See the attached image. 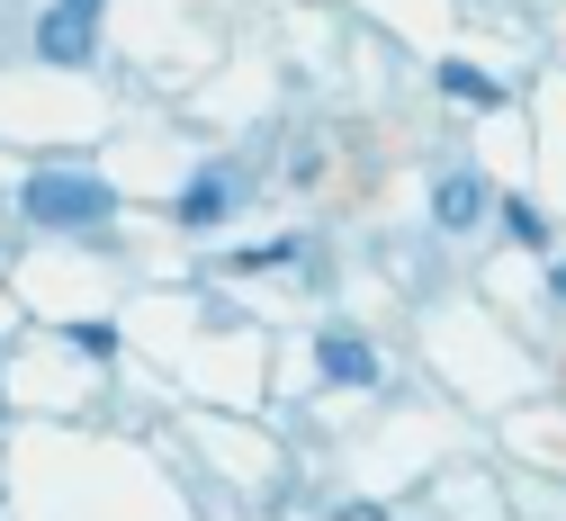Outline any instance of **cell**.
<instances>
[{
	"label": "cell",
	"mask_w": 566,
	"mask_h": 521,
	"mask_svg": "<svg viewBox=\"0 0 566 521\" xmlns=\"http://www.w3.org/2000/svg\"><path fill=\"white\" fill-rule=\"evenodd\" d=\"M548 288H557V296H566V261H557V270H548Z\"/></svg>",
	"instance_id": "11"
},
{
	"label": "cell",
	"mask_w": 566,
	"mask_h": 521,
	"mask_svg": "<svg viewBox=\"0 0 566 521\" xmlns=\"http://www.w3.org/2000/svg\"><path fill=\"white\" fill-rule=\"evenodd\" d=\"M333 521H387V503H342Z\"/></svg>",
	"instance_id": "9"
},
{
	"label": "cell",
	"mask_w": 566,
	"mask_h": 521,
	"mask_svg": "<svg viewBox=\"0 0 566 521\" xmlns=\"http://www.w3.org/2000/svg\"><path fill=\"white\" fill-rule=\"evenodd\" d=\"M441 91H459V100H476V108H504V82H485L476 63H441Z\"/></svg>",
	"instance_id": "6"
},
{
	"label": "cell",
	"mask_w": 566,
	"mask_h": 521,
	"mask_svg": "<svg viewBox=\"0 0 566 521\" xmlns=\"http://www.w3.org/2000/svg\"><path fill=\"white\" fill-rule=\"evenodd\" d=\"M306 243H252V252H234V270H289Z\"/></svg>",
	"instance_id": "7"
},
{
	"label": "cell",
	"mask_w": 566,
	"mask_h": 521,
	"mask_svg": "<svg viewBox=\"0 0 566 521\" xmlns=\"http://www.w3.org/2000/svg\"><path fill=\"white\" fill-rule=\"evenodd\" d=\"M234 207H243V180H234V171H198V180L180 189V226H226Z\"/></svg>",
	"instance_id": "4"
},
{
	"label": "cell",
	"mask_w": 566,
	"mask_h": 521,
	"mask_svg": "<svg viewBox=\"0 0 566 521\" xmlns=\"http://www.w3.org/2000/svg\"><path fill=\"white\" fill-rule=\"evenodd\" d=\"M476 216H485V180H476V171H450V180L432 189V226H450V235H468Z\"/></svg>",
	"instance_id": "5"
},
{
	"label": "cell",
	"mask_w": 566,
	"mask_h": 521,
	"mask_svg": "<svg viewBox=\"0 0 566 521\" xmlns=\"http://www.w3.org/2000/svg\"><path fill=\"white\" fill-rule=\"evenodd\" d=\"M315 368H324L333 387H378V351H369L360 333H324V342H315Z\"/></svg>",
	"instance_id": "3"
},
{
	"label": "cell",
	"mask_w": 566,
	"mask_h": 521,
	"mask_svg": "<svg viewBox=\"0 0 566 521\" xmlns=\"http://www.w3.org/2000/svg\"><path fill=\"white\" fill-rule=\"evenodd\" d=\"M19 207L36 216V226H108V216H117V189H108L99 171H36V180L19 189Z\"/></svg>",
	"instance_id": "1"
},
{
	"label": "cell",
	"mask_w": 566,
	"mask_h": 521,
	"mask_svg": "<svg viewBox=\"0 0 566 521\" xmlns=\"http://www.w3.org/2000/svg\"><path fill=\"white\" fill-rule=\"evenodd\" d=\"M73 342H82L91 360H117V324H73Z\"/></svg>",
	"instance_id": "8"
},
{
	"label": "cell",
	"mask_w": 566,
	"mask_h": 521,
	"mask_svg": "<svg viewBox=\"0 0 566 521\" xmlns=\"http://www.w3.org/2000/svg\"><path fill=\"white\" fill-rule=\"evenodd\" d=\"M36 54L82 72V63L99 54V37H91V19H82V10H63V0H54V10H45V28H36Z\"/></svg>",
	"instance_id": "2"
},
{
	"label": "cell",
	"mask_w": 566,
	"mask_h": 521,
	"mask_svg": "<svg viewBox=\"0 0 566 521\" xmlns=\"http://www.w3.org/2000/svg\"><path fill=\"white\" fill-rule=\"evenodd\" d=\"M63 10H82V19H99V0H63Z\"/></svg>",
	"instance_id": "10"
}]
</instances>
